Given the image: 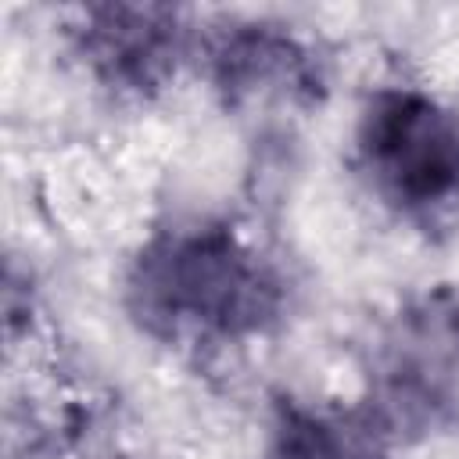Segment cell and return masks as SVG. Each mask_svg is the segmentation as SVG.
<instances>
[{
    "instance_id": "cell-1",
    "label": "cell",
    "mask_w": 459,
    "mask_h": 459,
    "mask_svg": "<svg viewBox=\"0 0 459 459\" xmlns=\"http://www.w3.org/2000/svg\"><path fill=\"white\" fill-rule=\"evenodd\" d=\"M129 294L154 333L240 337L280 308V287L258 255L226 226L172 230L136 258Z\"/></svg>"
},
{
    "instance_id": "cell-3",
    "label": "cell",
    "mask_w": 459,
    "mask_h": 459,
    "mask_svg": "<svg viewBox=\"0 0 459 459\" xmlns=\"http://www.w3.org/2000/svg\"><path fill=\"white\" fill-rule=\"evenodd\" d=\"M380 384L394 420H459V305L405 316L387 341Z\"/></svg>"
},
{
    "instance_id": "cell-4",
    "label": "cell",
    "mask_w": 459,
    "mask_h": 459,
    "mask_svg": "<svg viewBox=\"0 0 459 459\" xmlns=\"http://www.w3.org/2000/svg\"><path fill=\"white\" fill-rule=\"evenodd\" d=\"M86 50L108 79L147 86L169 68V57L176 54V29L165 11L108 7L86 29Z\"/></svg>"
},
{
    "instance_id": "cell-5",
    "label": "cell",
    "mask_w": 459,
    "mask_h": 459,
    "mask_svg": "<svg viewBox=\"0 0 459 459\" xmlns=\"http://www.w3.org/2000/svg\"><path fill=\"white\" fill-rule=\"evenodd\" d=\"M276 459H384L369 423L283 402L273 427Z\"/></svg>"
},
{
    "instance_id": "cell-2",
    "label": "cell",
    "mask_w": 459,
    "mask_h": 459,
    "mask_svg": "<svg viewBox=\"0 0 459 459\" xmlns=\"http://www.w3.org/2000/svg\"><path fill=\"white\" fill-rule=\"evenodd\" d=\"M359 161L377 197L409 219L459 212V108L423 90H380L359 122Z\"/></svg>"
}]
</instances>
